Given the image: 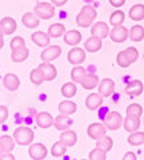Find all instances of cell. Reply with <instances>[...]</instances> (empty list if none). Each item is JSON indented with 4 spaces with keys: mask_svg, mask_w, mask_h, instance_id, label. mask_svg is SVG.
<instances>
[{
    "mask_svg": "<svg viewBox=\"0 0 144 160\" xmlns=\"http://www.w3.org/2000/svg\"><path fill=\"white\" fill-rule=\"evenodd\" d=\"M96 16H97V11L93 6H83L80 12H79L77 16H76L77 27H82V28L91 27L93 24V22H95Z\"/></svg>",
    "mask_w": 144,
    "mask_h": 160,
    "instance_id": "cell-1",
    "label": "cell"
},
{
    "mask_svg": "<svg viewBox=\"0 0 144 160\" xmlns=\"http://www.w3.org/2000/svg\"><path fill=\"white\" fill-rule=\"evenodd\" d=\"M139 59V51L135 47H128L124 51H120L116 56V63L119 67L122 68H128Z\"/></svg>",
    "mask_w": 144,
    "mask_h": 160,
    "instance_id": "cell-2",
    "label": "cell"
},
{
    "mask_svg": "<svg viewBox=\"0 0 144 160\" xmlns=\"http://www.w3.org/2000/svg\"><path fill=\"white\" fill-rule=\"evenodd\" d=\"M15 146H16V142L11 136L8 135L0 136V160H13L15 156L11 155V152L13 151Z\"/></svg>",
    "mask_w": 144,
    "mask_h": 160,
    "instance_id": "cell-3",
    "label": "cell"
},
{
    "mask_svg": "<svg viewBox=\"0 0 144 160\" xmlns=\"http://www.w3.org/2000/svg\"><path fill=\"white\" fill-rule=\"evenodd\" d=\"M35 138V132L28 127H17L13 131V139L19 146H29Z\"/></svg>",
    "mask_w": 144,
    "mask_h": 160,
    "instance_id": "cell-4",
    "label": "cell"
},
{
    "mask_svg": "<svg viewBox=\"0 0 144 160\" xmlns=\"http://www.w3.org/2000/svg\"><path fill=\"white\" fill-rule=\"evenodd\" d=\"M33 12L39 19L49 20L51 18H53V15H55V6H53L52 3L40 2V3H37L36 6H35Z\"/></svg>",
    "mask_w": 144,
    "mask_h": 160,
    "instance_id": "cell-5",
    "label": "cell"
},
{
    "mask_svg": "<svg viewBox=\"0 0 144 160\" xmlns=\"http://www.w3.org/2000/svg\"><path fill=\"white\" fill-rule=\"evenodd\" d=\"M123 122H124L123 116L116 111H111L110 113H107L106 119H104V124H106V127L110 129V131H116V129H119L123 126Z\"/></svg>",
    "mask_w": 144,
    "mask_h": 160,
    "instance_id": "cell-6",
    "label": "cell"
},
{
    "mask_svg": "<svg viewBox=\"0 0 144 160\" xmlns=\"http://www.w3.org/2000/svg\"><path fill=\"white\" fill-rule=\"evenodd\" d=\"M28 155L33 160H43L47 158L48 151H47V147L42 143H35V144L31 143L28 148Z\"/></svg>",
    "mask_w": 144,
    "mask_h": 160,
    "instance_id": "cell-7",
    "label": "cell"
},
{
    "mask_svg": "<svg viewBox=\"0 0 144 160\" xmlns=\"http://www.w3.org/2000/svg\"><path fill=\"white\" fill-rule=\"evenodd\" d=\"M107 127H106V124H103V123H92V124H89L88 128H87V133H88V136L93 139V140H99V139H102L103 136H106L107 135Z\"/></svg>",
    "mask_w": 144,
    "mask_h": 160,
    "instance_id": "cell-8",
    "label": "cell"
},
{
    "mask_svg": "<svg viewBox=\"0 0 144 160\" xmlns=\"http://www.w3.org/2000/svg\"><path fill=\"white\" fill-rule=\"evenodd\" d=\"M128 36H130V31L123 26L113 27L112 31L110 32V38L112 42H115V43H124L128 39Z\"/></svg>",
    "mask_w": 144,
    "mask_h": 160,
    "instance_id": "cell-9",
    "label": "cell"
},
{
    "mask_svg": "<svg viewBox=\"0 0 144 160\" xmlns=\"http://www.w3.org/2000/svg\"><path fill=\"white\" fill-rule=\"evenodd\" d=\"M60 55H62V48L59 46H48L46 49H43L40 58H42L43 62L51 63L55 59H57Z\"/></svg>",
    "mask_w": 144,
    "mask_h": 160,
    "instance_id": "cell-10",
    "label": "cell"
},
{
    "mask_svg": "<svg viewBox=\"0 0 144 160\" xmlns=\"http://www.w3.org/2000/svg\"><path fill=\"white\" fill-rule=\"evenodd\" d=\"M84 60H86V51L83 48L75 47L68 52V62L72 66H80Z\"/></svg>",
    "mask_w": 144,
    "mask_h": 160,
    "instance_id": "cell-11",
    "label": "cell"
},
{
    "mask_svg": "<svg viewBox=\"0 0 144 160\" xmlns=\"http://www.w3.org/2000/svg\"><path fill=\"white\" fill-rule=\"evenodd\" d=\"M39 68H40V71L43 73L44 76V80L46 82H51V80H55L56 76H57V69L55 66H52L51 63L48 62H43L40 66H39Z\"/></svg>",
    "mask_w": 144,
    "mask_h": 160,
    "instance_id": "cell-12",
    "label": "cell"
},
{
    "mask_svg": "<svg viewBox=\"0 0 144 160\" xmlns=\"http://www.w3.org/2000/svg\"><path fill=\"white\" fill-rule=\"evenodd\" d=\"M115 91V82L112 79H103L99 83V93L103 98H110Z\"/></svg>",
    "mask_w": 144,
    "mask_h": 160,
    "instance_id": "cell-13",
    "label": "cell"
},
{
    "mask_svg": "<svg viewBox=\"0 0 144 160\" xmlns=\"http://www.w3.org/2000/svg\"><path fill=\"white\" fill-rule=\"evenodd\" d=\"M35 122H36L37 127L39 128H43V129H47L51 126H53V122L55 119L52 118V115L49 112H39L35 118Z\"/></svg>",
    "mask_w": 144,
    "mask_h": 160,
    "instance_id": "cell-14",
    "label": "cell"
},
{
    "mask_svg": "<svg viewBox=\"0 0 144 160\" xmlns=\"http://www.w3.org/2000/svg\"><path fill=\"white\" fill-rule=\"evenodd\" d=\"M91 33H92V36L104 39L110 35V27H108V24L104 23V22H97V23L91 26Z\"/></svg>",
    "mask_w": 144,
    "mask_h": 160,
    "instance_id": "cell-15",
    "label": "cell"
},
{
    "mask_svg": "<svg viewBox=\"0 0 144 160\" xmlns=\"http://www.w3.org/2000/svg\"><path fill=\"white\" fill-rule=\"evenodd\" d=\"M103 96L100 93H89L88 96L86 98V107L88 109H91V111H96L97 108H100L102 107V104H103Z\"/></svg>",
    "mask_w": 144,
    "mask_h": 160,
    "instance_id": "cell-16",
    "label": "cell"
},
{
    "mask_svg": "<svg viewBox=\"0 0 144 160\" xmlns=\"http://www.w3.org/2000/svg\"><path fill=\"white\" fill-rule=\"evenodd\" d=\"M143 89H144V86L140 80H132V82H130L127 84L126 93L131 98H137L143 93Z\"/></svg>",
    "mask_w": 144,
    "mask_h": 160,
    "instance_id": "cell-17",
    "label": "cell"
},
{
    "mask_svg": "<svg viewBox=\"0 0 144 160\" xmlns=\"http://www.w3.org/2000/svg\"><path fill=\"white\" fill-rule=\"evenodd\" d=\"M16 27H17V24H16V20L13 18L6 16L0 20V29H2L4 32V35H7V36L12 35L15 31H16Z\"/></svg>",
    "mask_w": 144,
    "mask_h": 160,
    "instance_id": "cell-18",
    "label": "cell"
},
{
    "mask_svg": "<svg viewBox=\"0 0 144 160\" xmlns=\"http://www.w3.org/2000/svg\"><path fill=\"white\" fill-rule=\"evenodd\" d=\"M72 124H73V122H72V119L69 118V115H64V113H60L59 116H56L55 122H53V126H55V128L59 129V131L69 129Z\"/></svg>",
    "mask_w": 144,
    "mask_h": 160,
    "instance_id": "cell-19",
    "label": "cell"
},
{
    "mask_svg": "<svg viewBox=\"0 0 144 160\" xmlns=\"http://www.w3.org/2000/svg\"><path fill=\"white\" fill-rule=\"evenodd\" d=\"M31 40H32L35 44H36L37 47L46 48V47L49 46V40H51V36H49L48 33L43 32V31H36V32L32 33Z\"/></svg>",
    "mask_w": 144,
    "mask_h": 160,
    "instance_id": "cell-20",
    "label": "cell"
},
{
    "mask_svg": "<svg viewBox=\"0 0 144 160\" xmlns=\"http://www.w3.org/2000/svg\"><path fill=\"white\" fill-rule=\"evenodd\" d=\"M3 84L8 91H17L20 87V79L15 73H7L3 79Z\"/></svg>",
    "mask_w": 144,
    "mask_h": 160,
    "instance_id": "cell-21",
    "label": "cell"
},
{
    "mask_svg": "<svg viewBox=\"0 0 144 160\" xmlns=\"http://www.w3.org/2000/svg\"><path fill=\"white\" fill-rule=\"evenodd\" d=\"M82 42V33L77 31V29H69L64 33V43L67 46H72L75 47L79 43Z\"/></svg>",
    "mask_w": 144,
    "mask_h": 160,
    "instance_id": "cell-22",
    "label": "cell"
},
{
    "mask_svg": "<svg viewBox=\"0 0 144 160\" xmlns=\"http://www.w3.org/2000/svg\"><path fill=\"white\" fill-rule=\"evenodd\" d=\"M123 127L127 132H135L140 127V118H136V116H131V115H127L126 119L123 122Z\"/></svg>",
    "mask_w": 144,
    "mask_h": 160,
    "instance_id": "cell-23",
    "label": "cell"
},
{
    "mask_svg": "<svg viewBox=\"0 0 144 160\" xmlns=\"http://www.w3.org/2000/svg\"><path fill=\"white\" fill-rule=\"evenodd\" d=\"M60 142L64 143L67 147H73L77 142V135L75 131H71V129H66V131H62L60 133Z\"/></svg>",
    "mask_w": 144,
    "mask_h": 160,
    "instance_id": "cell-24",
    "label": "cell"
},
{
    "mask_svg": "<svg viewBox=\"0 0 144 160\" xmlns=\"http://www.w3.org/2000/svg\"><path fill=\"white\" fill-rule=\"evenodd\" d=\"M103 39L100 38H96V36H92L86 40V44H84V48H86V51L88 52H97L100 51L102 47H103Z\"/></svg>",
    "mask_w": 144,
    "mask_h": 160,
    "instance_id": "cell-25",
    "label": "cell"
},
{
    "mask_svg": "<svg viewBox=\"0 0 144 160\" xmlns=\"http://www.w3.org/2000/svg\"><path fill=\"white\" fill-rule=\"evenodd\" d=\"M99 78H97V75H93V73H87L86 76H84L83 79V82L80 83L82 84V87L84 89H87V91H91V89L93 88H96L99 86Z\"/></svg>",
    "mask_w": 144,
    "mask_h": 160,
    "instance_id": "cell-26",
    "label": "cell"
},
{
    "mask_svg": "<svg viewBox=\"0 0 144 160\" xmlns=\"http://www.w3.org/2000/svg\"><path fill=\"white\" fill-rule=\"evenodd\" d=\"M29 56V49L27 47H22L17 49H13L11 52V60L13 63H22L24 60H27Z\"/></svg>",
    "mask_w": 144,
    "mask_h": 160,
    "instance_id": "cell-27",
    "label": "cell"
},
{
    "mask_svg": "<svg viewBox=\"0 0 144 160\" xmlns=\"http://www.w3.org/2000/svg\"><path fill=\"white\" fill-rule=\"evenodd\" d=\"M22 23L24 24V27H27V28H36L39 27V18L35 15V12H26L23 15V18H22Z\"/></svg>",
    "mask_w": 144,
    "mask_h": 160,
    "instance_id": "cell-28",
    "label": "cell"
},
{
    "mask_svg": "<svg viewBox=\"0 0 144 160\" xmlns=\"http://www.w3.org/2000/svg\"><path fill=\"white\" fill-rule=\"evenodd\" d=\"M64 33H66V27H64L62 23H53L48 27V35L53 39L62 38V36H64Z\"/></svg>",
    "mask_w": 144,
    "mask_h": 160,
    "instance_id": "cell-29",
    "label": "cell"
},
{
    "mask_svg": "<svg viewBox=\"0 0 144 160\" xmlns=\"http://www.w3.org/2000/svg\"><path fill=\"white\" fill-rule=\"evenodd\" d=\"M130 18L135 22H140V20L144 19V4H135L130 8Z\"/></svg>",
    "mask_w": 144,
    "mask_h": 160,
    "instance_id": "cell-30",
    "label": "cell"
},
{
    "mask_svg": "<svg viewBox=\"0 0 144 160\" xmlns=\"http://www.w3.org/2000/svg\"><path fill=\"white\" fill-rule=\"evenodd\" d=\"M77 109V106L71 100H64L59 104V112L60 113H64V115H72L75 113Z\"/></svg>",
    "mask_w": 144,
    "mask_h": 160,
    "instance_id": "cell-31",
    "label": "cell"
},
{
    "mask_svg": "<svg viewBox=\"0 0 144 160\" xmlns=\"http://www.w3.org/2000/svg\"><path fill=\"white\" fill-rule=\"evenodd\" d=\"M128 39H131L132 42H142V40L144 39V28L142 26H139V24H136V26L131 27L130 29V36H128Z\"/></svg>",
    "mask_w": 144,
    "mask_h": 160,
    "instance_id": "cell-32",
    "label": "cell"
},
{
    "mask_svg": "<svg viewBox=\"0 0 144 160\" xmlns=\"http://www.w3.org/2000/svg\"><path fill=\"white\" fill-rule=\"evenodd\" d=\"M86 75V68H83L82 66H75L71 71V80L73 83H82Z\"/></svg>",
    "mask_w": 144,
    "mask_h": 160,
    "instance_id": "cell-33",
    "label": "cell"
},
{
    "mask_svg": "<svg viewBox=\"0 0 144 160\" xmlns=\"http://www.w3.org/2000/svg\"><path fill=\"white\" fill-rule=\"evenodd\" d=\"M77 92V87H76V83L73 82H69V83H66L64 86L62 87V95L66 99H71L76 95Z\"/></svg>",
    "mask_w": 144,
    "mask_h": 160,
    "instance_id": "cell-34",
    "label": "cell"
},
{
    "mask_svg": "<svg viewBox=\"0 0 144 160\" xmlns=\"http://www.w3.org/2000/svg\"><path fill=\"white\" fill-rule=\"evenodd\" d=\"M96 147L102 148L103 151H106V152H110L113 147V140H112V138L106 135V136H103L102 139L96 140Z\"/></svg>",
    "mask_w": 144,
    "mask_h": 160,
    "instance_id": "cell-35",
    "label": "cell"
},
{
    "mask_svg": "<svg viewBox=\"0 0 144 160\" xmlns=\"http://www.w3.org/2000/svg\"><path fill=\"white\" fill-rule=\"evenodd\" d=\"M67 148H68V147H67L64 143L56 142V143L52 146V148H51V155H52L53 158H62V156H64V155H66Z\"/></svg>",
    "mask_w": 144,
    "mask_h": 160,
    "instance_id": "cell-36",
    "label": "cell"
},
{
    "mask_svg": "<svg viewBox=\"0 0 144 160\" xmlns=\"http://www.w3.org/2000/svg\"><path fill=\"white\" fill-rule=\"evenodd\" d=\"M124 19H126V15H124V12L120 11V9H117V11L111 13V16H110V24H111V26H113V27L122 26V24L124 23Z\"/></svg>",
    "mask_w": 144,
    "mask_h": 160,
    "instance_id": "cell-37",
    "label": "cell"
},
{
    "mask_svg": "<svg viewBox=\"0 0 144 160\" xmlns=\"http://www.w3.org/2000/svg\"><path fill=\"white\" fill-rule=\"evenodd\" d=\"M127 140L128 144H131V146H142V144H144V132H139V131L131 132Z\"/></svg>",
    "mask_w": 144,
    "mask_h": 160,
    "instance_id": "cell-38",
    "label": "cell"
},
{
    "mask_svg": "<svg viewBox=\"0 0 144 160\" xmlns=\"http://www.w3.org/2000/svg\"><path fill=\"white\" fill-rule=\"evenodd\" d=\"M29 80H31V83L35 84V86H40L43 82H46V80H44L43 73H42V71H40V68H39V67L31 71V73H29Z\"/></svg>",
    "mask_w": 144,
    "mask_h": 160,
    "instance_id": "cell-39",
    "label": "cell"
},
{
    "mask_svg": "<svg viewBox=\"0 0 144 160\" xmlns=\"http://www.w3.org/2000/svg\"><path fill=\"white\" fill-rule=\"evenodd\" d=\"M127 115H131V116H136L140 118L143 115V107L137 103H132L127 107Z\"/></svg>",
    "mask_w": 144,
    "mask_h": 160,
    "instance_id": "cell-40",
    "label": "cell"
},
{
    "mask_svg": "<svg viewBox=\"0 0 144 160\" xmlns=\"http://www.w3.org/2000/svg\"><path fill=\"white\" fill-rule=\"evenodd\" d=\"M106 153H107L106 151H103L102 148L96 147L95 149H92V151L89 152L88 159L89 160H106L107 159V155Z\"/></svg>",
    "mask_w": 144,
    "mask_h": 160,
    "instance_id": "cell-41",
    "label": "cell"
},
{
    "mask_svg": "<svg viewBox=\"0 0 144 160\" xmlns=\"http://www.w3.org/2000/svg\"><path fill=\"white\" fill-rule=\"evenodd\" d=\"M22 47H26V40H24L22 36L13 38L11 40V43H9V48H11V51L17 49V48H22Z\"/></svg>",
    "mask_w": 144,
    "mask_h": 160,
    "instance_id": "cell-42",
    "label": "cell"
},
{
    "mask_svg": "<svg viewBox=\"0 0 144 160\" xmlns=\"http://www.w3.org/2000/svg\"><path fill=\"white\" fill-rule=\"evenodd\" d=\"M8 119V107L0 106V124H3Z\"/></svg>",
    "mask_w": 144,
    "mask_h": 160,
    "instance_id": "cell-43",
    "label": "cell"
},
{
    "mask_svg": "<svg viewBox=\"0 0 144 160\" xmlns=\"http://www.w3.org/2000/svg\"><path fill=\"white\" fill-rule=\"evenodd\" d=\"M110 2V4L112 7L115 8H120L122 6H124V3H126V0H108Z\"/></svg>",
    "mask_w": 144,
    "mask_h": 160,
    "instance_id": "cell-44",
    "label": "cell"
},
{
    "mask_svg": "<svg viewBox=\"0 0 144 160\" xmlns=\"http://www.w3.org/2000/svg\"><path fill=\"white\" fill-rule=\"evenodd\" d=\"M68 2V0H51V3L53 4L55 7H62V6H64Z\"/></svg>",
    "mask_w": 144,
    "mask_h": 160,
    "instance_id": "cell-45",
    "label": "cell"
},
{
    "mask_svg": "<svg viewBox=\"0 0 144 160\" xmlns=\"http://www.w3.org/2000/svg\"><path fill=\"white\" fill-rule=\"evenodd\" d=\"M123 160H136V156H135V153L133 152H127L123 156Z\"/></svg>",
    "mask_w": 144,
    "mask_h": 160,
    "instance_id": "cell-46",
    "label": "cell"
},
{
    "mask_svg": "<svg viewBox=\"0 0 144 160\" xmlns=\"http://www.w3.org/2000/svg\"><path fill=\"white\" fill-rule=\"evenodd\" d=\"M4 36H6V35H4V32L0 29V49H2L4 46Z\"/></svg>",
    "mask_w": 144,
    "mask_h": 160,
    "instance_id": "cell-47",
    "label": "cell"
}]
</instances>
